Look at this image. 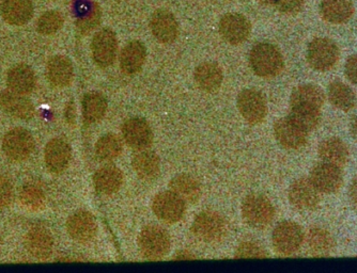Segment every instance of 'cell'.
Returning <instances> with one entry per match:
<instances>
[{"label": "cell", "mask_w": 357, "mask_h": 273, "mask_svg": "<svg viewBox=\"0 0 357 273\" xmlns=\"http://www.w3.org/2000/svg\"><path fill=\"white\" fill-rule=\"evenodd\" d=\"M71 148L64 140L55 138L48 142L45 148V164L53 173H61L69 166L71 160Z\"/></svg>", "instance_id": "d6986e66"}, {"label": "cell", "mask_w": 357, "mask_h": 273, "mask_svg": "<svg viewBox=\"0 0 357 273\" xmlns=\"http://www.w3.org/2000/svg\"><path fill=\"white\" fill-rule=\"evenodd\" d=\"M310 180L321 194H334L344 185L342 166L320 162L310 171Z\"/></svg>", "instance_id": "8992f818"}, {"label": "cell", "mask_w": 357, "mask_h": 273, "mask_svg": "<svg viewBox=\"0 0 357 273\" xmlns=\"http://www.w3.org/2000/svg\"><path fill=\"white\" fill-rule=\"evenodd\" d=\"M152 208L160 220L167 224H176L183 217L185 202L170 190L158 194L154 198Z\"/></svg>", "instance_id": "7c38bea8"}, {"label": "cell", "mask_w": 357, "mask_h": 273, "mask_svg": "<svg viewBox=\"0 0 357 273\" xmlns=\"http://www.w3.org/2000/svg\"><path fill=\"white\" fill-rule=\"evenodd\" d=\"M73 64L69 58L55 56L48 61L46 76L48 81L55 87H67L73 80Z\"/></svg>", "instance_id": "cb8c5ba5"}, {"label": "cell", "mask_w": 357, "mask_h": 273, "mask_svg": "<svg viewBox=\"0 0 357 273\" xmlns=\"http://www.w3.org/2000/svg\"><path fill=\"white\" fill-rule=\"evenodd\" d=\"M250 21L238 13H228L222 16L220 22V32L228 43L238 45L250 37Z\"/></svg>", "instance_id": "5bb4252c"}, {"label": "cell", "mask_w": 357, "mask_h": 273, "mask_svg": "<svg viewBox=\"0 0 357 273\" xmlns=\"http://www.w3.org/2000/svg\"><path fill=\"white\" fill-rule=\"evenodd\" d=\"M146 61V47L138 41L126 44L120 54V68L123 73L133 75L138 73Z\"/></svg>", "instance_id": "4316f807"}, {"label": "cell", "mask_w": 357, "mask_h": 273, "mask_svg": "<svg viewBox=\"0 0 357 273\" xmlns=\"http://www.w3.org/2000/svg\"><path fill=\"white\" fill-rule=\"evenodd\" d=\"M118 43L115 33L110 29H103L94 36L91 43L92 57L101 68H107L115 61Z\"/></svg>", "instance_id": "4fadbf2b"}, {"label": "cell", "mask_w": 357, "mask_h": 273, "mask_svg": "<svg viewBox=\"0 0 357 273\" xmlns=\"http://www.w3.org/2000/svg\"><path fill=\"white\" fill-rule=\"evenodd\" d=\"M238 108L243 118L250 124L261 123L268 114L264 96L256 90H244L238 96Z\"/></svg>", "instance_id": "8fae6325"}, {"label": "cell", "mask_w": 357, "mask_h": 273, "mask_svg": "<svg viewBox=\"0 0 357 273\" xmlns=\"http://www.w3.org/2000/svg\"><path fill=\"white\" fill-rule=\"evenodd\" d=\"M328 98L331 104L342 111H350L356 105V95L352 88L339 80L328 84Z\"/></svg>", "instance_id": "f546056e"}, {"label": "cell", "mask_w": 357, "mask_h": 273, "mask_svg": "<svg viewBox=\"0 0 357 273\" xmlns=\"http://www.w3.org/2000/svg\"><path fill=\"white\" fill-rule=\"evenodd\" d=\"M250 60L252 71L260 77H276L284 68L280 50L270 43L257 44L252 49Z\"/></svg>", "instance_id": "6da1fadb"}, {"label": "cell", "mask_w": 357, "mask_h": 273, "mask_svg": "<svg viewBox=\"0 0 357 273\" xmlns=\"http://www.w3.org/2000/svg\"><path fill=\"white\" fill-rule=\"evenodd\" d=\"M242 216L252 228H266L274 219V206L266 196L252 194L243 201Z\"/></svg>", "instance_id": "3957f363"}, {"label": "cell", "mask_w": 357, "mask_h": 273, "mask_svg": "<svg viewBox=\"0 0 357 273\" xmlns=\"http://www.w3.org/2000/svg\"><path fill=\"white\" fill-rule=\"evenodd\" d=\"M344 75L351 84L357 86V54L350 56L344 64Z\"/></svg>", "instance_id": "7bdbcfd3"}, {"label": "cell", "mask_w": 357, "mask_h": 273, "mask_svg": "<svg viewBox=\"0 0 357 273\" xmlns=\"http://www.w3.org/2000/svg\"><path fill=\"white\" fill-rule=\"evenodd\" d=\"M76 27L80 33H90L101 22L102 12L98 3L82 0L76 5Z\"/></svg>", "instance_id": "83f0119b"}, {"label": "cell", "mask_w": 357, "mask_h": 273, "mask_svg": "<svg viewBox=\"0 0 357 273\" xmlns=\"http://www.w3.org/2000/svg\"><path fill=\"white\" fill-rule=\"evenodd\" d=\"M122 152V141L117 134H107L101 136L96 142V156L101 160L115 159Z\"/></svg>", "instance_id": "8d00e7d4"}, {"label": "cell", "mask_w": 357, "mask_h": 273, "mask_svg": "<svg viewBox=\"0 0 357 273\" xmlns=\"http://www.w3.org/2000/svg\"><path fill=\"white\" fill-rule=\"evenodd\" d=\"M123 182L121 171L116 166H106L100 169L93 178L96 192L105 196L115 194Z\"/></svg>", "instance_id": "4dcf8cb0"}, {"label": "cell", "mask_w": 357, "mask_h": 273, "mask_svg": "<svg viewBox=\"0 0 357 273\" xmlns=\"http://www.w3.org/2000/svg\"><path fill=\"white\" fill-rule=\"evenodd\" d=\"M3 148L10 159L14 162H23L33 152L35 140L27 130L23 128H14L3 138Z\"/></svg>", "instance_id": "9c48e42d"}, {"label": "cell", "mask_w": 357, "mask_h": 273, "mask_svg": "<svg viewBox=\"0 0 357 273\" xmlns=\"http://www.w3.org/2000/svg\"><path fill=\"white\" fill-rule=\"evenodd\" d=\"M349 203L351 208L357 214V176L353 178L348 190Z\"/></svg>", "instance_id": "ee69618b"}, {"label": "cell", "mask_w": 357, "mask_h": 273, "mask_svg": "<svg viewBox=\"0 0 357 273\" xmlns=\"http://www.w3.org/2000/svg\"><path fill=\"white\" fill-rule=\"evenodd\" d=\"M306 240L310 253L316 258H326L334 251V237L322 226H312L307 232Z\"/></svg>", "instance_id": "d4e9b609"}, {"label": "cell", "mask_w": 357, "mask_h": 273, "mask_svg": "<svg viewBox=\"0 0 357 273\" xmlns=\"http://www.w3.org/2000/svg\"><path fill=\"white\" fill-rule=\"evenodd\" d=\"M63 16L58 11H47L38 20L37 30L44 36H51L61 29Z\"/></svg>", "instance_id": "f35d334b"}, {"label": "cell", "mask_w": 357, "mask_h": 273, "mask_svg": "<svg viewBox=\"0 0 357 273\" xmlns=\"http://www.w3.org/2000/svg\"><path fill=\"white\" fill-rule=\"evenodd\" d=\"M236 258H268V253L255 242H243L238 247L236 251Z\"/></svg>", "instance_id": "ab89813d"}, {"label": "cell", "mask_w": 357, "mask_h": 273, "mask_svg": "<svg viewBox=\"0 0 357 273\" xmlns=\"http://www.w3.org/2000/svg\"><path fill=\"white\" fill-rule=\"evenodd\" d=\"M0 105L14 118L29 120L35 116V107L26 94L6 90L0 93Z\"/></svg>", "instance_id": "ac0fdd59"}, {"label": "cell", "mask_w": 357, "mask_h": 273, "mask_svg": "<svg viewBox=\"0 0 357 273\" xmlns=\"http://www.w3.org/2000/svg\"><path fill=\"white\" fill-rule=\"evenodd\" d=\"M349 130H350L351 136L353 140L357 143V114H354L351 118L350 125H349Z\"/></svg>", "instance_id": "f6af8a7d"}, {"label": "cell", "mask_w": 357, "mask_h": 273, "mask_svg": "<svg viewBox=\"0 0 357 273\" xmlns=\"http://www.w3.org/2000/svg\"><path fill=\"white\" fill-rule=\"evenodd\" d=\"M326 102V94L319 86L314 84H301L291 94L290 106L322 109Z\"/></svg>", "instance_id": "603a6c76"}, {"label": "cell", "mask_w": 357, "mask_h": 273, "mask_svg": "<svg viewBox=\"0 0 357 273\" xmlns=\"http://www.w3.org/2000/svg\"><path fill=\"white\" fill-rule=\"evenodd\" d=\"M304 239L302 226L292 221H284L278 224L272 235L273 247L280 255H291L298 252Z\"/></svg>", "instance_id": "5b68a950"}, {"label": "cell", "mask_w": 357, "mask_h": 273, "mask_svg": "<svg viewBox=\"0 0 357 273\" xmlns=\"http://www.w3.org/2000/svg\"><path fill=\"white\" fill-rule=\"evenodd\" d=\"M134 170L140 178L144 180H154L160 174V159L155 153L142 150L133 157Z\"/></svg>", "instance_id": "d6a6232c"}, {"label": "cell", "mask_w": 357, "mask_h": 273, "mask_svg": "<svg viewBox=\"0 0 357 273\" xmlns=\"http://www.w3.org/2000/svg\"><path fill=\"white\" fill-rule=\"evenodd\" d=\"M122 134L126 143L134 150H146L153 141V132L144 118H132L122 126Z\"/></svg>", "instance_id": "9a60e30c"}, {"label": "cell", "mask_w": 357, "mask_h": 273, "mask_svg": "<svg viewBox=\"0 0 357 273\" xmlns=\"http://www.w3.org/2000/svg\"><path fill=\"white\" fill-rule=\"evenodd\" d=\"M19 198L24 208L32 212L41 210L45 202L43 189L36 184H26L20 192Z\"/></svg>", "instance_id": "74e56055"}, {"label": "cell", "mask_w": 357, "mask_h": 273, "mask_svg": "<svg viewBox=\"0 0 357 273\" xmlns=\"http://www.w3.org/2000/svg\"><path fill=\"white\" fill-rule=\"evenodd\" d=\"M66 116H67L68 122H70V123L74 122V118H75V112H74L73 104H70V105L67 106V111H66Z\"/></svg>", "instance_id": "bcb514c9"}, {"label": "cell", "mask_w": 357, "mask_h": 273, "mask_svg": "<svg viewBox=\"0 0 357 273\" xmlns=\"http://www.w3.org/2000/svg\"><path fill=\"white\" fill-rule=\"evenodd\" d=\"M339 60V48L328 38H317L307 48V62L314 71H330Z\"/></svg>", "instance_id": "7a4b0ae2"}, {"label": "cell", "mask_w": 357, "mask_h": 273, "mask_svg": "<svg viewBox=\"0 0 357 273\" xmlns=\"http://www.w3.org/2000/svg\"><path fill=\"white\" fill-rule=\"evenodd\" d=\"M13 200V187L8 178L0 176V210H5Z\"/></svg>", "instance_id": "60d3db41"}, {"label": "cell", "mask_w": 357, "mask_h": 273, "mask_svg": "<svg viewBox=\"0 0 357 273\" xmlns=\"http://www.w3.org/2000/svg\"><path fill=\"white\" fill-rule=\"evenodd\" d=\"M289 201L296 210L312 212L319 208L321 194L310 178H301L291 184L288 192Z\"/></svg>", "instance_id": "52a82bcc"}, {"label": "cell", "mask_w": 357, "mask_h": 273, "mask_svg": "<svg viewBox=\"0 0 357 273\" xmlns=\"http://www.w3.org/2000/svg\"><path fill=\"white\" fill-rule=\"evenodd\" d=\"M25 246L32 256L45 260L53 252V236L46 228L36 226L26 235Z\"/></svg>", "instance_id": "ffe728a7"}, {"label": "cell", "mask_w": 357, "mask_h": 273, "mask_svg": "<svg viewBox=\"0 0 357 273\" xmlns=\"http://www.w3.org/2000/svg\"><path fill=\"white\" fill-rule=\"evenodd\" d=\"M192 232L202 242H218L226 233V222L218 212L206 210L195 218Z\"/></svg>", "instance_id": "ba28073f"}, {"label": "cell", "mask_w": 357, "mask_h": 273, "mask_svg": "<svg viewBox=\"0 0 357 273\" xmlns=\"http://www.w3.org/2000/svg\"><path fill=\"white\" fill-rule=\"evenodd\" d=\"M195 80L198 87L204 91H215L222 82V68L212 62L200 64L195 71Z\"/></svg>", "instance_id": "1f68e13d"}, {"label": "cell", "mask_w": 357, "mask_h": 273, "mask_svg": "<svg viewBox=\"0 0 357 273\" xmlns=\"http://www.w3.org/2000/svg\"><path fill=\"white\" fill-rule=\"evenodd\" d=\"M138 247L144 258L158 260L167 254L170 248V236L164 228L148 226L140 232Z\"/></svg>", "instance_id": "277c9868"}, {"label": "cell", "mask_w": 357, "mask_h": 273, "mask_svg": "<svg viewBox=\"0 0 357 273\" xmlns=\"http://www.w3.org/2000/svg\"><path fill=\"white\" fill-rule=\"evenodd\" d=\"M260 3H264V5L266 6H274L275 1L276 0H259Z\"/></svg>", "instance_id": "c3c4849f"}, {"label": "cell", "mask_w": 357, "mask_h": 273, "mask_svg": "<svg viewBox=\"0 0 357 273\" xmlns=\"http://www.w3.org/2000/svg\"><path fill=\"white\" fill-rule=\"evenodd\" d=\"M274 134L278 143L288 150H300L306 146L308 134L304 128L301 127L292 118H280L274 125Z\"/></svg>", "instance_id": "30bf717a"}, {"label": "cell", "mask_w": 357, "mask_h": 273, "mask_svg": "<svg viewBox=\"0 0 357 273\" xmlns=\"http://www.w3.org/2000/svg\"><path fill=\"white\" fill-rule=\"evenodd\" d=\"M354 13L351 0H322L320 14L323 20L331 24L347 23Z\"/></svg>", "instance_id": "484cf974"}, {"label": "cell", "mask_w": 357, "mask_h": 273, "mask_svg": "<svg viewBox=\"0 0 357 273\" xmlns=\"http://www.w3.org/2000/svg\"><path fill=\"white\" fill-rule=\"evenodd\" d=\"M107 109V102L101 93L89 92L83 98L84 121L93 124L102 120Z\"/></svg>", "instance_id": "e575fe53"}, {"label": "cell", "mask_w": 357, "mask_h": 273, "mask_svg": "<svg viewBox=\"0 0 357 273\" xmlns=\"http://www.w3.org/2000/svg\"><path fill=\"white\" fill-rule=\"evenodd\" d=\"M304 0H276L274 7L284 14H296L302 10Z\"/></svg>", "instance_id": "b9f144b4"}, {"label": "cell", "mask_w": 357, "mask_h": 273, "mask_svg": "<svg viewBox=\"0 0 357 273\" xmlns=\"http://www.w3.org/2000/svg\"><path fill=\"white\" fill-rule=\"evenodd\" d=\"M150 29L160 43H172L178 34V26L174 16L167 10H158L152 14Z\"/></svg>", "instance_id": "2e32d148"}, {"label": "cell", "mask_w": 357, "mask_h": 273, "mask_svg": "<svg viewBox=\"0 0 357 273\" xmlns=\"http://www.w3.org/2000/svg\"><path fill=\"white\" fill-rule=\"evenodd\" d=\"M170 190L180 196L184 202L195 203L202 196L199 182L192 176L181 174L172 178L169 184Z\"/></svg>", "instance_id": "836d02e7"}, {"label": "cell", "mask_w": 357, "mask_h": 273, "mask_svg": "<svg viewBox=\"0 0 357 273\" xmlns=\"http://www.w3.org/2000/svg\"><path fill=\"white\" fill-rule=\"evenodd\" d=\"M0 11L10 25H25L33 15V3L31 0H3Z\"/></svg>", "instance_id": "7402d4cb"}, {"label": "cell", "mask_w": 357, "mask_h": 273, "mask_svg": "<svg viewBox=\"0 0 357 273\" xmlns=\"http://www.w3.org/2000/svg\"><path fill=\"white\" fill-rule=\"evenodd\" d=\"M7 82L12 91L21 94L30 93L36 87L35 72L26 64H17L8 72Z\"/></svg>", "instance_id": "f1b7e54d"}, {"label": "cell", "mask_w": 357, "mask_h": 273, "mask_svg": "<svg viewBox=\"0 0 357 273\" xmlns=\"http://www.w3.org/2000/svg\"><path fill=\"white\" fill-rule=\"evenodd\" d=\"M68 233L78 242H88L96 236V221L93 214L86 210H78L68 220Z\"/></svg>", "instance_id": "e0dca14e"}, {"label": "cell", "mask_w": 357, "mask_h": 273, "mask_svg": "<svg viewBox=\"0 0 357 273\" xmlns=\"http://www.w3.org/2000/svg\"><path fill=\"white\" fill-rule=\"evenodd\" d=\"M288 116L301 127L304 128L307 132H314L320 125L322 114H321V109H316V108L291 106Z\"/></svg>", "instance_id": "d590c367"}, {"label": "cell", "mask_w": 357, "mask_h": 273, "mask_svg": "<svg viewBox=\"0 0 357 273\" xmlns=\"http://www.w3.org/2000/svg\"><path fill=\"white\" fill-rule=\"evenodd\" d=\"M318 155L321 162H328L342 168L349 162L350 150L342 139L337 136H330L319 144Z\"/></svg>", "instance_id": "44dd1931"}, {"label": "cell", "mask_w": 357, "mask_h": 273, "mask_svg": "<svg viewBox=\"0 0 357 273\" xmlns=\"http://www.w3.org/2000/svg\"><path fill=\"white\" fill-rule=\"evenodd\" d=\"M176 258H178V260H190V258H194V255L188 252H178L176 255Z\"/></svg>", "instance_id": "7dc6e473"}]
</instances>
